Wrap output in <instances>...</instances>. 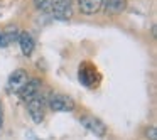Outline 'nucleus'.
I'll return each mask as SVG.
<instances>
[{
  "label": "nucleus",
  "mask_w": 157,
  "mask_h": 140,
  "mask_svg": "<svg viewBox=\"0 0 157 140\" xmlns=\"http://www.w3.org/2000/svg\"><path fill=\"white\" fill-rule=\"evenodd\" d=\"M27 112L31 115L34 123H41L44 120V113H46V100L44 96L37 95L36 98H32L31 101H27Z\"/></svg>",
  "instance_id": "obj_3"
},
{
  "label": "nucleus",
  "mask_w": 157,
  "mask_h": 140,
  "mask_svg": "<svg viewBox=\"0 0 157 140\" xmlns=\"http://www.w3.org/2000/svg\"><path fill=\"white\" fill-rule=\"evenodd\" d=\"M58 2H59V0H34V5L39 9V10H42V12L48 14L49 9H51L54 4H58Z\"/></svg>",
  "instance_id": "obj_11"
},
{
  "label": "nucleus",
  "mask_w": 157,
  "mask_h": 140,
  "mask_svg": "<svg viewBox=\"0 0 157 140\" xmlns=\"http://www.w3.org/2000/svg\"><path fill=\"white\" fill-rule=\"evenodd\" d=\"M49 105V108L52 112H73L75 110V101L71 96L63 95V93H54L49 96V100L46 101Z\"/></svg>",
  "instance_id": "obj_2"
},
{
  "label": "nucleus",
  "mask_w": 157,
  "mask_h": 140,
  "mask_svg": "<svg viewBox=\"0 0 157 140\" xmlns=\"http://www.w3.org/2000/svg\"><path fill=\"white\" fill-rule=\"evenodd\" d=\"M10 44V42H9V39H7V36L4 34V32H0V47L4 49V47H7V46Z\"/></svg>",
  "instance_id": "obj_14"
},
{
  "label": "nucleus",
  "mask_w": 157,
  "mask_h": 140,
  "mask_svg": "<svg viewBox=\"0 0 157 140\" xmlns=\"http://www.w3.org/2000/svg\"><path fill=\"white\" fill-rule=\"evenodd\" d=\"M49 17L56 19V21H68L73 17V7L71 0H59L58 4H54L48 12Z\"/></svg>",
  "instance_id": "obj_4"
},
{
  "label": "nucleus",
  "mask_w": 157,
  "mask_h": 140,
  "mask_svg": "<svg viewBox=\"0 0 157 140\" xmlns=\"http://www.w3.org/2000/svg\"><path fill=\"white\" fill-rule=\"evenodd\" d=\"M103 9L108 15H118L127 9V0H103Z\"/></svg>",
  "instance_id": "obj_10"
},
{
  "label": "nucleus",
  "mask_w": 157,
  "mask_h": 140,
  "mask_svg": "<svg viewBox=\"0 0 157 140\" xmlns=\"http://www.w3.org/2000/svg\"><path fill=\"white\" fill-rule=\"evenodd\" d=\"M81 125L85 127L88 132H91L95 137H105L106 135V125H105V122H101L100 118H96L95 115H85V116H81Z\"/></svg>",
  "instance_id": "obj_5"
},
{
  "label": "nucleus",
  "mask_w": 157,
  "mask_h": 140,
  "mask_svg": "<svg viewBox=\"0 0 157 140\" xmlns=\"http://www.w3.org/2000/svg\"><path fill=\"white\" fill-rule=\"evenodd\" d=\"M4 34L7 36L9 42H12V41H17V39H19V34H21V32H17V27H9L7 32H4Z\"/></svg>",
  "instance_id": "obj_12"
},
{
  "label": "nucleus",
  "mask_w": 157,
  "mask_h": 140,
  "mask_svg": "<svg viewBox=\"0 0 157 140\" xmlns=\"http://www.w3.org/2000/svg\"><path fill=\"white\" fill-rule=\"evenodd\" d=\"M19 46H21V51L24 56H31L34 52V47H36V41L32 37V34L29 32H21L19 34Z\"/></svg>",
  "instance_id": "obj_9"
},
{
  "label": "nucleus",
  "mask_w": 157,
  "mask_h": 140,
  "mask_svg": "<svg viewBox=\"0 0 157 140\" xmlns=\"http://www.w3.org/2000/svg\"><path fill=\"white\" fill-rule=\"evenodd\" d=\"M41 86H42L41 79L32 78V79H29V81L25 83V86L17 93V95L22 98V101L27 103V101H31L32 98H36V96L39 95V91H41Z\"/></svg>",
  "instance_id": "obj_7"
},
{
  "label": "nucleus",
  "mask_w": 157,
  "mask_h": 140,
  "mask_svg": "<svg viewBox=\"0 0 157 140\" xmlns=\"http://www.w3.org/2000/svg\"><path fill=\"white\" fill-rule=\"evenodd\" d=\"M79 12L85 15H95L101 10L103 0H78Z\"/></svg>",
  "instance_id": "obj_8"
},
{
  "label": "nucleus",
  "mask_w": 157,
  "mask_h": 140,
  "mask_svg": "<svg viewBox=\"0 0 157 140\" xmlns=\"http://www.w3.org/2000/svg\"><path fill=\"white\" fill-rule=\"evenodd\" d=\"M4 125V110H2V105H0V128Z\"/></svg>",
  "instance_id": "obj_15"
},
{
  "label": "nucleus",
  "mask_w": 157,
  "mask_h": 140,
  "mask_svg": "<svg viewBox=\"0 0 157 140\" xmlns=\"http://www.w3.org/2000/svg\"><path fill=\"white\" fill-rule=\"evenodd\" d=\"M27 81H29L27 71H25V69H15V71L9 76L7 88H9V91H12V93H19L25 86Z\"/></svg>",
  "instance_id": "obj_6"
},
{
  "label": "nucleus",
  "mask_w": 157,
  "mask_h": 140,
  "mask_svg": "<svg viewBox=\"0 0 157 140\" xmlns=\"http://www.w3.org/2000/svg\"><path fill=\"white\" fill-rule=\"evenodd\" d=\"M78 79L83 86L86 88H93L95 85H98L100 81V74L98 69L91 64V62H83L78 69Z\"/></svg>",
  "instance_id": "obj_1"
},
{
  "label": "nucleus",
  "mask_w": 157,
  "mask_h": 140,
  "mask_svg": "<svg viewBox=\"0 0 157 140\" xmlns=\"http://www.w3.org/2000/svg\"><path fill=\"white\" fill-rule=\"evenodd\" d=\"M145 137L149 140H157V128L155 127H149V128L145 130Z\"/></svg>",
  "instance_id": "obj_13"
}]
</instances>
